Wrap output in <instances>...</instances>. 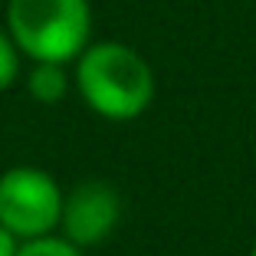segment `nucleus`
<instances>
[{
  "instance_id": "obj_1",
  "label": "nucleus",
  "mask_w": 256,
  "mask_h": 256,
  "mask_svg": "<svg viewBox=\"0 0 256 256\" xmlns=\"http://www.w3.org/2000/svg\"><path fill=\"white\" fill-rule=\"evenodd\" d=\"M76 92L96 115L108 122H132L154 102V69L135 46L98 40L76 60Z\"/></svg>"
},
{
  "instance_id": "obj_2",
  "label": "nucleus",
  "mask_w": 256,
  "mask_h": 256,
  "mask_svg": "<svg viewBox=\"0 0 256 256\" xmlns=\"http://www.w3.org/2000/svg\"><path fill=\"white\" fill-rule=\"evenodd\" d=\"M7 33L33 62H76L92 43L89 0H7Z\"/></svg>"
},
{
  "instance_id": "obj_3",
  "label": "nucleus",
  "mask_w": 256,
  "mask_h": 256,
  "mask_svg": "<svg viewBox=\"0 0 256 256\" xmlns=\"http://www.w3.org/2000/svg\"><path fill=\"white\" fill-rule=\"evenodd\" d=\"M62 190L43 168L16 164L0 174V224L16 240H40L60 226Z\"/></svg>"
},
{
  "instance_id": "obj_4",
  "label": "nucleus",
  "mask_w": 256,
  "mask_h": 256,
  "mask_svg": "<svg viewBox=\"0 0 256 256\" xmlns=\"http://www.w3.org/2000/svg\"><path fill=\"white\" fill-rule=\"evenodd\" d=\"M118 224H122V194L108 181L89 178V181H79L69 194H62L60 236H66L79 250L106 243Z\"/></svg>"
},
{
  "instance_id": "obj_5",
  "label": "nucleus",
  "mask_w": 256,
  "mask_h": 256,
  "mask_svg": "<svg viewBox=\"0 0 256 256\" xmlns=\"http://www.w3.org/2000/svg\"><path fill=\"white\" fill-rule=\"evenodd\" d=\"M26 92L40 106H60L72 92V76L60 62H33V69L26 72Z\"/></svg>"
},
{
  "instance_id": "obj_6",
  "label": "nucleus",
  "mask_w": 256,
  "mask_h": 256,
  "mask_svg": "<svg viewBox=\"0 0 256 256\" xmlns=\"http://www.w3.org/2000/svg\"><path fill=\"white\" fill-rule=\"evenodd\" d=\"M16 256H82V250L76 243H69L66 236L50 234V236H40V240H23Z\"/></svg>"
},
{
  "instance_id": "obj_7",
  "label": "nucleus",
  "mask_w": 256,
  "mask_h": 256,
  "mask_svg": "<svg viewBox=\"0 0 256 256\" xmlns=\"http://www.w3.org/2000/svg\"><path fill=\"white\" fill-rule=\"evenodd\" d=\"M20 46L14 43V36H10L4 26H0V92H7L10 86L20 79Z\"/></svg>"
},
{
  "instance_id": "obj_8",
  "label": "nucleus",
  "mask_w": 256,
  "mask_h": 256,
  "mask_svg": "<svg viewBox=\"0 0 256 256\" xmlns=\"http://www.w3.org/2000/svg\"><path fill=\"white\" fill-rule=\"evenodd\" d=\"M16 250H20V240L0 224V256H16Z\"/></svg>"
},
{
  "instance_id": "obj_9",
  "label": "nucleus",
  "mask_w": 256,
  "mask_h": 256,
  "mask_svg": "<svg viewBox=\"0 0 256 256\" xmlns=\"http://www.w3.org/2000/svg\"><path fill=\"white\" fill-rule=\"evenodd\" d=\"M250 256H256V243H253V250H250Z\"/></svg>"
}]
</instances>
